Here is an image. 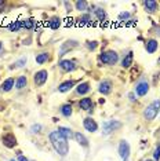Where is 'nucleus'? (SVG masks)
<instances>
[{"label": "nucleus", "mask_w": 160, "mask_h": 161, "mask_svg": "<svg viewBox=\"0 0 160 161\" xmlns=\"http://www.w3.org/2000/svg\"><path fill=\"white\" fill-rule=\"evenodd\" d=\"M144 7L149 14H153L157 10V2H155V0H146V2H144Z\"/></svg>", "instance_id": "18"}, {"label": "nucleus", "mask_w": 160, "mask_h": 161, "mask_svg": "<svg viewBox=\"0 0 160 161\" xmlns=\"http://www.w3.org/2000/svg\"><path fill=\"white\" fill-rule=\"evenodd\" d=\"M135 92L138 97H145L149 92V83L146 80H140L135 86Z\"/></svg>", "instance_id": "8"}, {"label": "nucleus", "mask_w": 160, "mask_h": 161, "mask_svg": "<svg viewBox=\"0 0 160 161\" xmlns=\"http://www.w3.org/2000/svg\"><path fill=\"white\" fill-rule=\"evenodd\" d=\"M58 66H60V69H62L64 72H73V70H76L77 65L72 59H61L58 62Z\"/></svg>", "instance_id": "7"}, {"label": "nucleus", "mask_w": 160, "mask_h": 161, "mask_svg": "<svg viewBox=\"0 0 160 161\" xmlns=\"http://www.w3.org/2000/svg\"><path fill=\"white\" fill-rule=\"evenodd\" d=\"M47 80H49V72L44 70V69H42V70H37L33 75L35 86H37V87L44 86V84L47 83Z\"/></svg>", "instance_id": "5"}, {"label": "nucleus", "mask_w": 160, "mask_h": 161, "mask_svg": "<svg viewBox=\"0 0 160 161\" xmlns=\"http://www.w3.org/2000/svg\"><path fill=\"white\" fill-rule=\"evenodd\" d=\"M40 131H42V125H40V124H33V125L31 127V132L32 134H39Z\"/></svg>", "instance_id": "33"}, {"label": "nucleus", "mask_w": 160, "mask_h": 161, "mask_svg": "<svg viewBox=\"0 0 160 161\" xmlns=\"http://www.w3.org/2000/svg\"><path fill=\"white\" fill-rule=\"evenodd\" d=\"M76 46H77V43L73 42V40H69V42L62 43V46H61V50H60V55L61 57L65 55L66 50H71V48H73V47H76Z\"/></svg>", "instance_id": "19"}, {"label": "nucleus", "mask_w": 160, "mask_h": 161, "mask_svg": "<svg viewBox=\"0 0 160 161\" xmlns=\"http://www.w3.org/2000/svg\"><path fill=\"white\" fill-rule=\"evenodd\" d=\"M123 124L117 121V120H106L105 123H102V134L104 135H109L115 131H117L122 128Z\"/></svg>", "instance_id": "4"}, {"label": "nucleus", "mask_w": 160, "mask_h": 161, "mask_svg": "<svg viewBox=\"0 0 160 161\" xmlns=\"http://www.w3.org/2000/svg\"><path fill=\"white\" fill-rule=\"evenodd\" d=\"M10 161H17V160H14V158H11V160H10Z\"/></svg>", "instance_id": "41"}, {"label": "nucleus", "mask_w": 160, "mask_h": 161, "mask_svg": "<svg viewBox=\"0 0 160 161\" xmlns=\"http://www.w3.org/2000/svg\"><path fill=\"white\" fill-rule=\"evenodd\" d=\"M133 61H134V54H133V51H129V53L126 54L124 57H123V59H122V66L123 68H130L133 65Z\"/></svg>", "instance_id": "15"}, {"label": "nucleus", "mask_w": 160, "mask_h": 161, "mask_svg": "<svg viewBox=\"0 0 160 161\" xmlns=\"http://www.w3.org/2000/svg\"><path fill=\"white\" fill-rule=\"evenodd\" d=\"M123 161H127V160H123Z\"/></svg>", "instance_id": "43"}, {"label": "nucleus", "mask_w": 160, "mask_h": 161, "mask_svg": "<svg viewBox=\"0 0 160 161\" xmlns=\"http://www.w3.org/2000/svg\"><path fill=\"white\" fill-rule=\"evenodd\" d=\"M60 112H61V114H62L64 117L69 119V117L72 116V113H73V108H72V105L65 103V105H62V106L60 108Z\"/></svg>", "instance_id": "21"}, {"label": "nucleus", "mask_w": 160, "mask_h": 161, "mask_svg": "<svg viewBox=\"0 0 160 161\" xmlns=\"http://www.w3.org/2000/svg\"><path fill=\"white\" fill-rule=\"evenodd\" d=\"M10 32H20L22 26H21V21H13L11 24H9V26H7Z\"/></svg>", "instance_id": "30"}, {"label": "nucleus", "mask_w": 160, "mask_h": 161, "mask_svg": "<svg viewBox=\"0 0 160 161\" xmlns=\"http://www.w3.org/2000/svg\"><path fill=\"white\" fill-rule=\"evenodd\" d=\"M49 139H50V142H51L53 147L55 149V152L58 153V154L62 156V157H65V156L68 154V152H69L68 139L64 138L62 135L60 134V131H58V130L51 131V132H50V135H49Z\"/></svg>", "instance_id": "1"}, {"label": "nucleus", "mask_w": 160, "mask_h": 161, "mask_svg": "<svg viewBox=\"0 0 160 161\" xmlns=\"http://www.w3.org/2000/svg\"><path fill=\"white\" fill-rule=\"evenodd\" d=\"M2 141H3V145H4L6 147H9V149L15 147L17 143H18V142H17V138L14 136L13 134H6V135H3Z\"/></svg>", "instance_id": "10"}, {"label": "nucleus", "mask_w": 160, "mask_h": 161, "mask_svg": "<svg viewBox=\"0 0 160 161\" xmlns=\"http://www.w3.org/2000/svg\"><path fill=\"white\" fill-rule=\"evenodd\" d=\"M98 59L102 62L104 65H109V66H112V65H116V64H117V61H119V54L116 53V51H113V50L105 51V53L100 54Z\"/></svg>", "instance_id": "3"}, {"label": "nucleus", "mask_w": 160, "mask_h": 161, "mask_svg": "<svg viewBox=\"0 0 160 161\" xmlns=\"http://www.w3.org/2000/svg\"><path fill=\"white\" fill-rule=\"evenodd\" d=\"M17 161H28V158L25 156H22L21 153H18V158H17Z\"/></svg>", "instance_id": "36"}, {"label": "nucleus", "mask_w": 160, "mask_h": 161, "mask_svg": "<svg viewBox=\"0 0 160 161\" xmlns=\"http://www.w3.org/2000/svg\"><path fill=\"white\" fill-rule=\"evenodd\" d=\"M58 131H60V134L62 135L64 138H66V139H71V138L75 136V134L72 132V130L71 128H68V127H58Z\"/></svg>", "instance_id": "24"}, {"label": "nucleus", "mask_w": 160, "mask_h": 161, "mask_svg": "<svg viewBox=\"0 0 160 161\" xmlns=\"http://www.w3.org/2000/svg\"><path fill=\"white\" fill-rule=\"evenodd\" d=\"M49 54L47 53H40V54H37V55H36V62H37L39 65H43V64H46L47 61H49Z\"/></svg>", "instance_id": "31"}, {"label": "nucleus", "mask_w": 160, "mask_h": 161, "mask_svg": "<svg viewBox=\"0 0 160 161\" xmlns=\"http://www.w3.org/2000/svg\"><path fill=\"white\" fill-rule=\"evenodd\" d=\"M130 17H131V14H130L129 11H122V13H120L119 15H117L119 21H129Z\"/></svg>", "instance_id": "32"}, {"label": "nucleus", "mask_w": 160, "mask_h": 161, "mask_svg": "<svg viewBox=\"0 0 160 161\" xmlns=\"http://www.w3.org/2000/svg\"><path fill=\"white\" fill-rule=\"evenodd\" d=\"M2 48H3V44H2V42H0V51H2Z\"/></svg>", "instance_id": "40"}, {"label": "nucleus", "mask_w": 160, "mask_h": 161, "mask_svg": "<svg viewBox=\"0 0 160 161\" xmlns=\"http://www.w3.org/2000/svg\"><path fill=\"white\" fill-rule=\"evenodd\" d=\"M159 112H160V99H156L153 102H151V103L145 108V110H144L145 120H148V121L155 120L156 117H157Z\"/></svg>", "instance_id": "2"}, {"label": "nucleus", "mask_w": 160, "mask_h": 161, "mask_svg": "<svg viewBox=\"0 0 160 161\" xmlns=\"http://www.w3.org/2000/svg\"><path fill=\"white\" fill-rule=\"evenodd\" d=\"M93 106L94 105H93L91 98H83V99L79 101V108L83 109V110H87V112L93 110Z\"/></svg>", "instance_id": "14"}, {"label": "nucleus", "mask_w": 160, "mask_h": 161, "mask_svg": "<svg viewBox=\"0 0 160 161\" xmlns=\"http://www.w3.org/2000/svg\"><path fill=\"white\" fill-rule=\"evenodd\" d=\"M83 127H84V130L89 131V132H97L98 131V124L93 117H86V119L83 120Z\"/></svg>", "instance_id": "9"}, {"label": "nucleus", "mask_w": 160, "mask_h": 161, "mask_svg": "<svg viewBox=\"0 0 160 161\" xmlns=\"http://www.w3.org/2000/svg\"><path fill=\"white\" fill-rule=\"evenodd\" d=\"M76 21H77L80 25H89L90 22H91V15H90L89 13H84V14H82Z\"/></svg>", "instance_id": "26"}, {"label": "nucleus", "mask_w": 160, "mask_h": 161, "mask_svg": "<svg viewBox=\"0 0 160 161\" xmlns=\"http://www.w3.org/2000/svg\"><path fill=\"white\" fill-rule=\"evenodd\" d=\"M64 4H65V7H66V8H68V10H66V11H72V10H71V3L65 2V3H64Z\"/></svg>", "instance_id": "38"}, {"label": "nucleus", "mask_w": 160, "mask_h": 161, "mask_svg": "<svg viewBox=\"0 0 160 161\" xmlns=\"http://www.w3.org/2000/svg\"><path fill=\"white\" fill-rule=\"evenodd\" d=\"M75 7H76V10L80 13H84L89 10V3L84 2V0H79V2H76L75 3Z\"/></svg>", "instance_id": "27"}, {"label": "nucleus", "mask_w": 160, "mask_h": 161, "mask_svg": "<svg viewBox=\"0 0 160 161\" xmlns=\"http://www.w3.org/2000/svg\"><path fill=\"white\" fill-rule=\"evenodd\" d=\"M159 48V43H157V40H155V39H151V40H148L146 43H145V50H146V53L148 54H153L156 53Z\"/></svg>", "instance_id": "12"}, {"label": "nucleus", "mask_w": 160, "mask_h": 161, "mask_svg": "<svg viewBox=\"0 0 160 161\" xmlns=\"http://www.w3.org/2000/svg\"><path fill=\"white\" fill-rule=\"evenodd\" d=\"M153 160L155 161H160V145L155 149V152H153Z\"/></svg>", "instance_id": "34"}, {"label": "nucleus", "mask_w": 160, "mask_h": 161, "mask_svg": "<svg viewBox=\"0 0 160 161\" xmlns=\"http://www.w3.org/2000/svg\"><path fill=\"white\" fill-rule=\"evenodd\" d=\"M86 46H87V48H89V50H91V51H93V50H95V48H97L98 43H97V42H87V44H86Z\"/></svg>", "instance_id": "35"}, {"label": "nucleus", "mask_w": 160, "mask_h": 161, "mask_svg": "<svg viewBox=\"0 0 160 161\" xmlns=\"http://www.w3.org/2000/svg\"><path fill=\"white\" fill-rule=\"evenodd\" d=\"M98 91L102 95H108L112 91V81L111 80H102L100 83V86H98Z\"/></svg>", "instance_id": "11"}, {"label": "nucleus", "mask_w": 160, "mask_h": 161, "mask_svg": "<svg viewBox=\"0 0 160 161\" xmlns=\"http://www.w3.org/2000/svg\"><path fill=\"white\" fill-rule=\"evenodd\" d=\"M73 138L80 146H83V147H87V146H89V139H87L82 132H75Z\"/></svg>", "instance_id": "20"}, {"label": "nucleus", "mask_w": 160, "mask_h": 161, "mask_svg": "<svg viewBox=\"0 0 160 161\" xmlns=\"http://www.w3.org/2000/svg\"><path fill=\"white\" fill-rule=\"evenodd\" d=\"M145 161H153V160H145Z\"/></svg>", "instance_id": "42"}, {"label": "nucleus", "mask_w": 160, "mask_h": 161, "mask_svg": "<svg viewBox=\"0 0 160 161\" xmlns=\"http://www.w3.org/2000/svg\"><path fill=\"white\" fill-rule=\"evenodd\" d=\"M21 26L26 31H31V29L35 28V19L33 18H25V19L21 21Z\"/></svg>", "instance_id": "23"}, {"label": "nucleus", "mask_w": 160, "mask_h": 161, "mask_svg": "<svg viewBox=\"0 0 160 161\" xmlns=\"http://www.w3.org/2000/svg\"><path fill=\"white\" fill-rule=\"evenodd\" d=\"M49 26H50V29H53V31H57V29L61 26V19L58 17H53L49 21Z\"/></svg>", "instance_id": "28"}, {"label": "nucleus", "mask_w": 160, "mask_h": 161, "mask_svg": "<svg viewBox=\"0 0 160 161\" xmlns=\"http://www.w3.org/2000/svg\"><path fill=\"white\" fill-rule=\"evenodd\" d=\"M75 84H76L75 80H66V81L61 83L60 86H58V91H60V92H68V91H71L73 88Z\"/></svg>", "instance_id": "13"}, {"label": "nucleus", "mask_w": 160, "mask_h": 161, "mask_svg": "<svg viewBox=\"0 0 160 161\" xmlns=\"http://www.w3.org/2000/svg\"><path fill=\"white\" fill-rule=\"evenodd\" d=\"M90 90H91V87H90V83H87V81L80 83L79 86L76 87V92H77L79 95H86V94H89Z\"/></svg>", "instance_id": "16"}, {"label": "nucleus", "mask_w": 160, "mask_h": 161, "mask_svg": "<svg viewBox=\"0 0 160 161\" xmlns=\"http://www.w3.org/2000/svg\"><path fill=\"white\" fill-rule=\"evenodd\" d=\"M26 62H28V57L25 55V57H21L18 61H15L13 64V66H11V69H18V68H24L25 65H26Z\"/></svg>", "instance_id": "29"}, {"label": "nucleus", "mask_w": 160, "mask_h": 161, "mask_svg": "<svg viewBox=\"0 0 160 161\" xmlns=\"http://www.w3.org/2000/svg\"><path fill=\"white\" fill-rule=\"evenodd\" d=\"M26 84H28L26 76H20V77L15 80V88L17 90H22L24 87H26Z\"/></svg>", "instance_id": "25"}, {"label": "nucleus", "mask_w": 160, "mask_h": 161, "mask_svg": "<svg viewBox=\"0 0 160 161\" xmlns=\"http://www.w3.org/2000/svg\"><path fill=\"white\" fill-rule=\"evenodd\" d=\"M130 152H131V149H130L129 142L124 141V139H122V141L119 142V147H117V153H119V156L122 157L123 160H129Z\"/></svg>", "instance_id": "6"}, {"label": "nucleus", "mask_w": 160, "mask_h": 161, "mask_svg": "<svg viewBox=\"0 0 160 161\" xmlns=\"http://www.w3.org/2000/svg\"><path fill=\"white\" fill-rule=\"evenodd\" d=\"M94 14H95V17H97V19L98 21H101V22H104V21H106V11H105L104 8H101V7H97L95 10H94Z\"/></svg>", "instance_id": "22"}, {"label": "nucleus", "mask_w": 160, "mask_h": 161, "mask_svg": "<svg viewBox=\"0 0 160 161\" xmlns=\"http://www.w3.org/2000/svg\"><path fill=\"white\" fill-rule=\"evenodd\" d=\"M4 6V2H3V0H0V7H3Z\"/></svg>", "instance_id": "39"}, {"label": "nucleus", "mask_w": 160, "mask_h": 161, "mask_svg": "<svg viewBox=\"0 0 160 161\" xmlns=\"http://www.w3.org/2000/svg\"><path fill=\"white\" fill-rule=\"evenodd\" d=\"M14 86H15V80L13 77H9L6 79L4 81L2 84V91H4V92H9V91H11L14 88Z\"/></svg>", "instance_id": "17"}, {"label": "nucleus", "mask_w": 160, "mask_h": 161, "mask_svg": "<svg viewBox=\"0 0 160 161\" xmlns=\"http://www.w3.org/2000/svg\"><path fill=\"white\" fill-rule=\"evenodd\" d=\"M129 97H130V101H133V102L137 99V98H135V95H134V92H130V94H129Z\"/></svg>", "instance_id": "37"}]
</instances>
